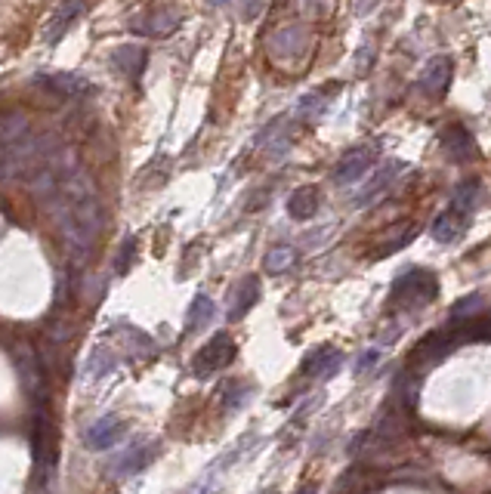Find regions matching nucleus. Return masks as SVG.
<instances>
[{"mask_svg":"<svg viewBox=\"0 0 491 494\" xmlns=\"http://www.w3.org/2000/svg\"><path fill=\"white\" fill-rule=\"evenodd\" d=\"M40 204L56 219L71 263H87L105 226V207L90 173L78 164Z\"/></svg>","mask_w":491,"mask_h":494,"instance_id":"obj_1","label":"nucleus"},{"mask_svg":"<svg viewBox=\"0 0 491 494\" xmlns=\"http://www.w3.org/2000/svg\"><path fill=\"white\" fill-rule=\"evenodd\" d=\"M436 293H439V278L429 269H412V272H405V276L395 278L389 297L399 306H427L436 300Z\"/></svg>","mask_w":491,"mask_h":494,"instance_id":"obj_2","label":"nucleus"},{"mask_svg":"<svg viewBox=\"0 0 491 494\" xmlns=\"http://www.w3.org/2000/svg\"><path fill=\"white\" fill-rule=\"evenodd\" d=\"M183 22V12L177 6H152L146 12H137V16L127 22V29L133 35H143V37H167L179 29Z\"/></svg>","mask_w":491,"mask_h":494,"instance_id":"obj_3","label":"nucleus"},{"mask_svg":"<svg viewBox=\"0 0 491 494\" xmlns=\"http://www.w3.org/2000/svg\"><path fill=\"white\" fill-rule=\"evenodd\" d=\"M232 358H235V343H232V337H229V333H217V337L207 340L204 350H201L198 356H195V374H198V377H207V374L226 368V365L232 362Z\"/></svg>","mask_w":491,"mask_h":494,"instance_id":"obj_4","label":"nucleus"},{"mask_svg":"<svg viewBox=\"0 0 491 494\" xmlns=\"http://www.w3.org/2000/svg\"><path fill=\"white\" fill-rule=\"evenodd\" d=\"M87 10V0H62V4L56 6V10L50 12V22L44 25V44H59L65 35H69V29L78 22L80 16H84Z\"/></svg>","mask_w":491,"mask_h":494,"instance_id":"obj_5","label":"nucleus"},{"mask_svg":"<svg viewBox=\"0 0 491 494\" xmlns=\"http://www.w3.org/2000/svg\"><path fill=\"white\" fill-rule=\"evenodd\" d=\"M452 75H454L452 59H448V56H436V59H429V62L423 65L420 78H417V86H420L427 96L439 99V96H445L448 86H452Z\"/></svg>","mask_w":491,"mask_h":494,"instance_id":"obj_6","label":"nucleus"},{"mask_svg":"<svg viewBox=\"0 0 491 494\" xmlns=\"http://www.w3.org/2000/svg\"><path fill=\"white\" fill-rule=\"evenodd\" d=\"M37 84H44L50 93H59L65 99H84L93 96V84L71 71H56V75H37Z\"/></svg>","mask_w":491,"mask_h":494,"instance_id":"obj_7","label":"nucleus"},{"mask_svg":"<svg viewBox=\"0 0 491 494\" xmlns=\"http://www.w3.org/2000/svg\"><path fill=\"white\" fill-rule=\"evenodd\" d=\"M402 173V164L399 161H387V164H380L378 170L371 173V177L365 179V185L359 189V195L353 198V204L355 207H365V204H371L374 198H380L383 192H387V185L393 183L395 177Z\"/></svg>","mask_w":491,"mask_h":494,"instance_id":"obj_8","label":"nucleus"},{"mask_svg":"<svg viewBox=\"0 0 491 494\" xmlns=\"http://www.w3.org/2000/svg\"><path fill=\"white\" fill-rule=\"evenodd\" d=\"M368 167H371V149H349L337 161V167H334V183L337 185L355 183V179L365 177Z\"/></svg>","mask_w":491,"mask_h":494,"instance_id":"obj_9","label":"nucleus"},{"mask_svg":"<svg viewBox=\"0 0 491 494\" xmlns=\"http://www.w3.org/2000/svg\"><path fill=\"white\" fill-rule=\"evenodd\" d=\"M442 145H445V152L454 158V161H473L476 155H479V145H476V139L470 136L467 130H463L461 124H452L442 130Z\"/></svg>","mask_w":491,"mask_h":494,"instance_id":"obj_10","label":"nucleus"},{"mask_svg":"<svg viewBox=\"0 0 491 494\" xmlns=\"http://www.w3.org/2000/svg\"><path fill=\"white\" fill-rule=\"evenodd\" d=\"M146 62H149V53H146L143 46H137V44L118 46V50L112 53V65L124 78H130V81H139V75H143Z\"/></svg>","mask_w":491,"mask_h":494,"instance_id":"obj_11","label":"nucleus"},{"mask_svg":"<svg viewBox=\"0 0 491 494\" xmlns=\"http://www.w3.org/2000/svg\"><path fill=\"white\" fill-rule=\"evenodd\" d=\"M272 53L279 59H287V62H294V59H300L303 53H306V31L303 29H285L279 31V35L272 37Z\"/></svg>","mask_w":491,"mask_h":494,"instance_id":"obj_12","label":"nucleus"},{"mask_svg":"<svg viewBox=\"0 0 491 494\" xmlns=\"http://www.w3.org/2000/svg\"><path fill=\"white\" fill-rule=\"evenodd\" d=\"M463 229H467V213H461L457 207H445L433 223V238L448 244V242H454Z\"/></svg>","mask_w":491,"mask_h":494,"instance_id":"obj_13","label":"nucleus"},{"mask_svg":"<svg viewBox=\"0 0 491 494\" xmlns=\"http://www.w3.org/2000/svg\"><path fill=\"white\" fill-rule=\"evenodd\" d=\"M121 436H124V424L118 417H103L87 430V445L90 449H112Z\"/></svg>","mask_w":491,"mask_h":494,"instance_id":"obj_14","label":"nucleus"},{"mask_svg":"<svg viewBox=\"0 0 491 494\" xmlns=\"http://www.w3.org/2000/svg\"><path fill=\"white\" fill-rule=\"evenodd\" d=\"M315 210H319V189H312V185H303L287 198V213L294 219H309L315 217Z\"/></svg>","mask_w":491,"mask_h":494,"instance_id":"obj_15","label":"nucleus"},{"mask_svg":"<svg viewBox=\"0 0 491 494\" xmlns=\"http://www.w3.org/2000/svg\"><path fill=\"white\" fill-rule=\"evenodd\" d=\"M257 297H260V282L254 276H247L245 282L235 288V300H232V306H229V318H241L254 303H257Z\"/></svg>","mask_w":491,"mask_h":494,"instance_id":"obj_16","label":"nucleus"},{"mask_svg":"<svg viewBox=\"0 0 491 494\" xmlns=\"http://www.w3.org/2000/svg\"><path fill=\"white\" fill-rule=\"evenodd\" d=\"M337 368H340V352L331 350V346H321V350H315L306 358V374H312V377H331Z\"/></svg>","mask_w":491,"mask_h":494,"instance_id":"obj_17","label":"nucleus"},{"mask_svg":"<svg viewBox=\"0 0 491 494\" xmlns=\"http://www.w3.org/2000/svg\"><path fill=\"white\" fill-rule=\"evenodd\" d=\"M294 259H297V251H294V247H287V244H279V247H272V251L266 253L263 266H266V272L279 276V272H287V269H291Z\"/></svg>","mask_w":491,"mask_h":494,"instance_id":"obj_18","label":"nucleus"},{"mask_svg":"<svg viewBox=\"0 0 491 494\" xmlns=\"http://www.w3.org/2000/svg\"><path fill=\"white\" fill-rule=\"evenodd\" d=\"M417 235V226L414 223H402L395 232H389L387 238H383V244H380V251H378V257H389V253H395L399 247H405L412 238Z\"/></svg>","mask_w":491,"mask_h":494,"instance_id":"obj_19","label":"nucleus"},{"mask_svg":"<svg viewBox=\"0 0 491 494\" xmlns=\"http://www.w3.org/2000/svg\"><path fill=\"white\" fill-rule=\"evenodd\" d=\"M476 202H479V179H467V183L457 185L452 207H457L461 213H470L476 207Z\"/></svg>","mask_w":491,"mask_h":494,"instance_id":"obj_20","label":"nucleus"},{"mask_svg":"<svg viewBox=\"0 0 491 494\" xmlns=\"http://www.w3.org/2000/svg\"><path fill=\"white\" fill-rule=\"evenodd\" d=\"M211 318H213V300H207L204 293H201V297H195V303L189 309V318H186V328L198 331L201 325H207Z\"/></svg>","mask_w":491,"mask_h":494,"instance_id":"obj_21","label":"nucleus"},{"mask_svg":"<svg viewBox=\"0 0 491 494\" xmlns=\"http://www.w3.org/2000/svg\"><path fill=\"white\" fill-rule=\"evenodd\" d=\"M321 111H325V96H306V99H300V115L303 118H319Z\"/></svg>","mask_w":491,"mask_h":494,"instance_id":"obj_22","label":"nucleus"},{"mask_svg":"<svg viewBox=\"0 0 491 494\" xmlns=\"http://www.w3.org/2000/svg\"><path fill=\"white\" fill-rule=\"evenodd\" d=\"M402 430H405V426H402L399 417H389V420H383L380 424V436H399Z\"/></svg>","mask_w":491,"mask_h":494,"instance_id":"obj_23","label":"nucleus"},{"mask_svg":"<svg viewBox=\"0 0 491 494\" xmlns=\"http://www.w3.org/2000/svg\"><path fill=\"white\" fill-rule=\"evenodd\" d=\"M476 306H479V297H467L463 303L454 306V318H467V312L476 309Z\"/></svg>","mask_w":491,"mask_h":494,"instance_id":"obj_24","label":"nucleus"},{"mask_svg":"<svg viewBox=\"0 0 491 494\" xmlns=\"http://www.w3.org/2000/svg\"><path fill=\"white\" fill-rule=\"evenodd\" d=\"M133 247H137V242H133V238H127V242H124V251H121V259H118V272L127 269V257H133Z\"/></svg>","mask_w":491,"mask_h":494,"instance_id":"obj_25","label":"nucleus"},{"mask_svg":"<svg viewBox=\"0 0 491 494\" xmlns=\"http://www.w3.org/2000/svg\"><path fill=\"white\" fill-rule=\"evenodd\" d=\"M260 10V0H247V6H245V16H251V12H257Z\"/></svg>","mask_w":491,"mask_h":494,"instance_id":"obj_26","label":"nucleus"},{"mask_svg":"<svg viewBox=\"0 0 491 494\" xmlns=\"http://www.w3.org/2000/svg\"><path fill=\"white\" fill-rule=\"evenodd\" d=\"M207 4H211V6H226L229 0H207Z\"/></svg>","mask_w":491,"mask_h":494,"instance_id":"obj_27","label":"nucleus"},{"mask_svg":"<svg viewBox=\"0 0 491 494\" xmlns=\"http://www.w3.org/2000/svg\"><path fill=\"white\" fill-rule=\"evenodd\" d=\"M300 494H315V489H303Z\"/></svg>","mask_w":491,"mask_h":494,"instance_id":"obj_28","label":"nucleus"}]
</instances>
